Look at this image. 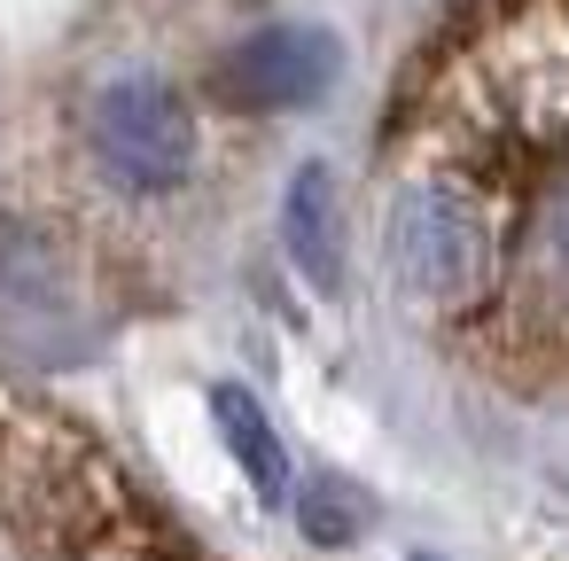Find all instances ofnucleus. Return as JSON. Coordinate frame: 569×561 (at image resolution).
Returning <instances> with one entry per match:
<instances>
[{"label": "nucleus", "mask_w": 569, "mask_h": 561, "mask_svg": "<svg viewBox=\"0 0 569 561\" xmlns=\"http://www.w3.org/2000/svg\"><path fill=\"white\" fill-rule=\"evenodd\" d=\"M87 141H94L102 172L133 196H172L196 172V118H188L180 87L149 63L102 79V94L87 110Z\"/></svg>", "instance_id": "1"}, {"label": "nucleus", "mask_w": 569, "mask_h": 561, "mask_svg": "<svg viewBox=\"0 0 569 561\" xmlns=\"http://www.w3.org/2000/svg\"><path fill=\"white\" fill-rule=\"evenodd\" d=\"M483 203L460 180H413L390 211V273L421 297V304H460L483 281Z\"/></svg>", "instance_id": "2"}, {"label": "nucleus", "mask_w": 569, "mask_h": 561, "mask_svg": "<svg viewBox=\"0 0 569 561\" xmlns=\"http://www.w3.org/2000/svg\"><path fill=\"white\" fill-rule=\"evenodd\" d=\"M343 40L328 24H266L227 56V94L242 110H305L336 87Z\"/></svg>", "instance_id": "3"}, {"label": "nucleus", "mask_w": 569, "mask_h": 561, "mask_svg": "<svg viewBox=\"0 0 569 561\" xmlns=\"http://www.w3.org/2000/svg\"><path fill=\"white\" fill-rule=\"evenodd\" d=\"M281 242L297 258V273L312 289H336L343 258H336V180L328 164H297L289 188H281Z\"/></svg>", "instance_id": "4"}, {"label": "nucleus", "mask_w": 569, "mask_h": 561, "mask_svg": "<svg viewBox=\"0 0 569 561\" xmlns=\"http://www.w3.org/2000/svg\"><path fill=\"white\" fill-rule=\"evenodd\" d=\"M211 413H219L227 452H234V468L250 475V491H258V499H281V491H289V452H281V437H273L266 405H258L250 390L219 382V390H211Z\"/></svg>", "instance_id": "5"}, {"label": "nucleus", "mask_w": 569, "mask_h": 561, "mask_svg": "<svg viewBox=\"0 0 569 561\" xmlns=\"http://www.w3.org/2000/svg\"><path fill=\"white\" fill-rule=\"evenodd\" d=\"M351 530H359V514L343 507V491H336V483H320V491L305 499V538H312V545H343Z\"/></svg>", "instance_id": "6"}, {"label": "nucleus", "mask_w": 569, "mask_h": 561, "mask_svg": "<svg viewBox=\"0 0 569 561\" xmlns=\"http://www.w3.org/2000/svg\"><path fill=\"white\" fill-rule=\"evenodd\" d=\"M553 250H561V266H569V196H561V211H553Z\"/></svg>", "instance_id": "7"}, {"label": "nucleus", "mask_w": 569, "mask_h": 561, "mask_svg": "<svg viewBox=\"0 0 569 561\" xmlns=\"http://www.w3.org/2000/svg\"><path fill=\"white\" fill-rule=\"evenodd\" d=\"M413 561H437V553H413Z\"/></svg>", "instance_id": "8"}]
</instances>
